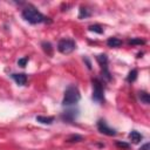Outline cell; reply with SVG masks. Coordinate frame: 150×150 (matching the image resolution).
<instances>
[{
	"label": "cell",
	"instance_id": "6da1fadb",
	"mask_svg": "<svg viewBox=\"0 0 150 150\" xmlns=\"http://www.w3.org/2000/svg\"><path fill=\"white\" fill-rule=\"evenodd\" d=\"M21 16H22V19L25 20V21H27L28 23H30V25H38V23H50L52 22V20H50V18H48V16H46V15H43L41 12H39L35 7H33V6H27V7H25L23 9H22V12H21Z\"/></svg>",
	"mask_w": 150,
	"mask_h": 150
},
{
	"label": "cell",
	"instance_id": "7a4b0ae2",
	"mask_svg": "<svg viewBox=\"0 0 150 150\" xmlns=\"http://www.w3.org/2000/svg\"><path fill=\"white\" fill-rule=\"evenodd\" d=\"M81 98V94L80 90L77 88V86L75 84H69L64 93H63V98H62V105L63 107H73L75 105Z\"/></svg>",
	"mask_w": 150,
	"mask_h": 150
},
{
	"label": "cell",
	"instance_id": "3957f363",
	"mask_svg": "<svg viewBox=\"0 0 150 150\" xmlns=\"http://www.w3.org/2000/svg\"><path fill=\"white\" fill-rule=\"evenodd\" d=\"M93 95L91 100L98 104H102L104 102V89H103V83L98 79H93Z\"/></svg>",
	"mask_w": 150,
	"mask_h": 150
},
{
	"label": "cell",
	"instance_id": "277c9868",
	"mask_svg": "<svg viewBox=\"0 0 150 150\" xmlns=\"http://www.w3.org/2000/svg\"><path fill=\"white\" fill-rule=\"evenodd\" d=\"M75 49H76V43H75V41L73 39L64 38V39H61L57 42V50L61 54L67 55V54L73 53Z\"/></svg>",
	"mask_w": 150,
	"mask_h": 150
},
{
	"label": "cell",
	"instance_id": "5b68a950",
	"mask_svg": "<svg viewBox=\"0 0 150 150\" xmlns=\"http://www.w3.org/2000/svg\"><path fill=\"white\" fill-rule=\"evenodd\" d=\"M96 61L97 63L100 64V68H101V71H102V77L105 80V81H110L111 80V74L108 69V57L105 54H100L96 56Z\"/></svg>",
	"mask_w": 150,
	"mask_h": 150
},
{
	"label": "cell",
	"instance_id": "8992f818",
	"mask_svg": "<svg viewBox=\"0 0 150 150\" xmlns=\"http://www.w3.org/2000/svg\"><path fill=\"white\" fill-rule=\"evenodd\" d=\"M96 127H97V130L103 134V135H107V136H115L116 135V130L111 127L108 125V123L105 122V120H98L97 123H96Z\"/></svg>",
	"mask_w": 150,
	"mask_h": 150
},
{
	"label": "cell",
	"instance_id": "52a82bcc",
	"mask_svg": "<svg viewBox=\"0 0 150 150\" xmlns=\"http://www.w3.org/2000/svg\"><path fill=\"white\" fill-rule=\"evenodd\" d=\"M79 117V109L77 108H68L61 114V120L63 122H74Z\"/></svg>",
	"mask_w": 150,
	"mask_h": 150
},
{
	"label": "cell",
	"instance_id": "ba28073f",
	"mask_svg": "<svg viewBox=\"0 0 150 150\" xmlns=\"http://www.w3.org/2000/svg\"><path fill=\"white\" fill-rule=\"evenodd\" d=\"M11 77L15 81V83L18 86H25L28 80V77L25 73H13V74H11Z\"/></svg>",
	"mask_w": 150,
	"mask_h": 150
},
{
	"label": "cell",
	"instance_id": "9c48e42d",
	"mask_svg": "<svg viewBox=\"0 0 150 150\" xmlns=\"http://www.w3.org/2000/svg\"><path fill=\"white\" fill-rule=\"evenodd\" d=\"M122 43H123L122 40L118 39V38H115V36L109 38V39L107 40V46H108V47H111V48H118V47L122 46Z\"/></svg>",
	"mask_w": 150,
	"mask_h": 150
},
{
	"label": "cell",
	"instance_id": "30bf717a",
	"mask_svg": "<svg viewBox=\"0 0 150 150\" xmlns=\"http://www.w3.org/2000/svg\"><path fill=\"white\" fill-rule=\"evenodd\" d=\"M129 139H130L134 144H137V143H139V142L143 139V136H142L138 131H136V130H131V131L129 132Z\"/></svg>",
	"mask_w": 150,
	"mask_h": 150
},
{
	"label": "cell",
	"instance_id": "8fae6325",
	"mask_svg": "<svg viewBox=\"0 0 150 150\" xmlns=\"http://www.w3.org/2000/svg\"><path fill=\"white\" fill-rule=\"evenodd\" d=\"M35 120L41 124H53L55 118L53 116H36Z\"/></svg>",
	"mask_w": 150,
	"mask_h": 150
},
{
	"label": "cell",
	"instance_id": "7c38bea8",
	"mask_svg": "<svg viewBox=\"0 0 150 150\" xmlns=\"http://www.w3.org/2000/svg\"><path fill=\"white\" fill-rule=\"evenodd\" d=\"M41 47H42L43 52H45L47 55H49V56L53 55V46H52V43H50L49 41H42V42H41Z\"/></svg>",
	"mask_w": 150,
	"mask_h": 150
},
{
	"label": "cell",
	"instance_id": "4fadbf2b",
	"mask_svg": "<svg viewBox=\"0 0 150 150\" xmlns=\"http://www.w3.org/2000/svg\"><path fill=\"white\" fill-rule=\"evenodd\" d=\"M83 141V136L79 135V134H73V135H69L67 138H66V142L68 143H79Z\"/></svg>",
	"mask_w": 150,
	"mask_h": 150
},
{
	"label": "cell",
	"instance_id": "5bb4252c",
	"mask_svg": "<svg viewBox=\"0 0 150 150\" xmlns=\"http://www.w3.org/2000/svg\"><path fill=\"white\" fill-rule=\"evenodd\" d=\"M138 98H139L141 102L144 103V104H149V103H150V96H149V94H148L146 91H144V90L138 91Z\"/></svg>",
	"mask_w": 150,
	"mask_h": 150
},
{
	"label": "cell",
	"instance_id": "9a60e30c",
	"mask_svg": "<svg viewBox=\"0 0 150 150\" xmlns=\"http://www.w3.org/2000/svg\"><path fill=\"white\" fill-rule=\"evenodd\" d=\"M137 75H138L137 69H131V70L128 73V75H127V82H129V83L135 82L136 79H137Z\"/></svg>",
	"mask_w": 150,
	"mask_h": 150
},
{
	"label": "cell",
	"instance_id": "2e32d148",
	"mask_svg": "<svg viewBox=\"0 0 150 150\" xmlns=\"http://www.w3.org/2000/svg\"><path fill=\"white\" fill-rule=\"evenodd\" d=\"M90 15H91V13L89 12L88 8H86V7H81V8H80L79 19H86V18H88V16H90Z\"/></svg>",
	"mask_w": 150,
	"mask_h": 150
},
{
	"label": "cell",
	"instance_id": "e0dca14e",
	"mask_svg": "<svg viewBox=\"0 0 150 150\" xmlns=\"http://www.w3.org/2000/svg\"><path fill=\"white\" fill-rule=\"evenodd\" d=\"M88 29L90 30V32H94V33H97V34H102L103 33V28H102V26L101 25H90L89 27H88Z\"/></svg>",
	"mask_w": 150,
	"mask_h": 150
},
{
	"label": "cell",
	"instance_id": "ac0fdd59",
	"mask_svg": "<svg viewBox=\"0 0 150 150\" xmlns=\"http://www.w3.org/2000/svg\"><path fill=\"white\" fill-rule=\"evenodd\" d=\"M128 43L129 45H145V40L141 38H134V39H129Z\"/></svg>",
	"mask_w": 150,
	"mask_h": 150
},
{
	"label": "cell",
	"instance_id": "d6986e66",
	"mask_svg": "<svg viewBox=\"0 0 150 150\" xmlns=\"http://www.w3.org/2000/svg\"><path fill=\"white\" fill-rule=\"evenodd\" d=\"M116 146L117 148H121V149H129L130 148V145H129V143H125V142H121V141H116Z\"/></svg>",
	"mask_w": 150,
	"mask_h": 150
},
{
	"label": "cell",
	"instance_id": "ffe728a7",
	"mask_svg": "<svg viewBox=\"0 0 150 150\" xmlns=\"http://www.w3.org/2000/svg\"><path fill=\"white\" fill-rule=\"evenodd\" d=\"M27 62H28V57L26 56V57H22V59H19V61H18V64H19L20 67H25Z\"/></svg>",
	"mask_w": 150,
	"mask_h": 150
},
{
	"label": "cell",
	"instance_id": "44dd1931",
	"mask_svg": "<svg viewBox=\"0 0 150 150\" xmlns=\"http://www.w3.org/2000/svg\"><path fill=\"white\" fill-rule=\"evenodd\" d=\"M149 148H150V144H149V143H145V144H144V145H142L138 150H149Z\"/></svg>",
	"mask_w": 150,
	"mask_h": 150
}]
</instances>
